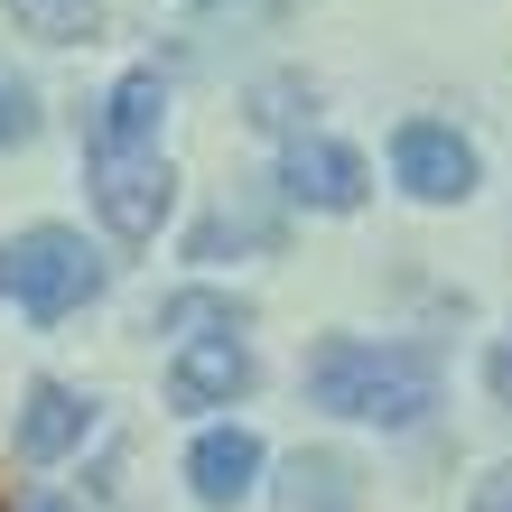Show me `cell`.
Returning a JSON list of instances; mask_svg holds the SVG:
<instances>
[{"label": "cell", "instance_id": "cell-17", "mask_svg": "<svg viewBox=\"0 0 512 512\" xmlns=\"http://www.w3.org/2000/svg\"><path fill=\"white\" fill-rule=\"evenodd\" d=\"M485 382H494V391H503V401H512V336L494 345V364H485Z\"/></svg>", "mask_w": 512, "mask_h": 512}, {"label": "cell", "instance_id": "cell-5", "mask_svg": "<svg viewBox=\"0 0 512 512\" xmlns=\"http://www.w3.org/2000/svg\"><path fill=\"white\" fill-rule=\"evenodd\" d=\"M391 177L419 205H457V196H475V140L457 122H401L391 131Z\"/></svg>", "mask_w": 512, "mask_h": 512}, {"label": "cell", "instance_id": "cell-1", "mask_svg": "<svg viewBox=\"0 0 512 512\" xmlns=\"http://www.w3.org/2000/svg\"><path fill=\"white\" fill-rule=\"evenodd\" d=\"M298 391L326 419H373V429H419L438 410V354L419 345H373V336H326L308 354Z\"/></svg>", "mask_w": 512, "mask_h": 512}, {"label": "cell", "instance_id": "cell-6", "mask_svg": "<svg viewBox=\"0 0 512 512\" xmlns=\"http://www.w3.org/2000/svg\"><path fill=\"white\" fill-rule=\"evenodd\" d=\"M261 382V364H252V345L243 336H187L168 354V410H233L243 391Z\"/></svg>", "mask_w": 512, "mask_h": 512}, {"label": "cell", "instance_id": "cell-3", "mask_svg": "<svg viewBox=\"0 0 512 512\" xmlns=\"http://www.w3.org/2000/svg\"><path fill=\"white\" fill-rule=\"evenodd\" d=\"M84 187H94V215L122 252H149L159 224L177 215V168L159 149H84Z\"/></svg>", "mask_w": 512, "mask_h": 512}, {"label": "cell", "instance_id": "cell-12", "mask_svg": "<svg viewBox=\"0 0 512 512\" xmlns=\"http://www.w3.org/2000/svg\"><path fill=\"white\" fill-rule=\"evenodd\" d=\"M317 112V94H308V75H261L252 84V131H270V140H298V122Z\"/></svg>", "mask_w": 512, "mask_h": 512}, {"label": "cell", "instance_id": "cell-2", "mask_svg": "<svg viewBox=\"0 0 512 512\" xmlns=\"http://www.w3.org/2000/svg\"><path fill=\"white\" fill-rule=\"evenodd\" d=\"M103 280H112V261L84 243L75 224H28V233H10V243H0V298H10L19 317H38V326L94 308Z\"/></svg>", "mask_w": 512, "mask_h": 512}, {"label": "cell", "instance_id": "cell-4", "mask_svg": "<svg viewBox=\"0 0 512 512\" xmlns=\"http://www.w3.org/2000/svg\"><path fill=\"white\" fill-rule=\"evenodd\" d=\"M280 196L308 205V215H354V205L373 196V168L354 140H326V131H298L289 159H280Z\"/></svg>", "mask_w": 512, "mask_h": 512}, {"label": "cell", "instance_id": "cell-10", "mask_svg": "<svg viewBox=\"0 0 512 512\" xmlns=\"http://www.w3.org/2000/svg\"><path fill=\"white\" fill-rule=\"evenodd\" d=\"M159 122H168V75H159V66H131V75L103 94L84 149H159Z\"/></svg>", "mask_w": 512, "mask_h": 512}, {"label": "cell", "instance_id": "cell-14", "mask_svg": "<svg viewBox=\"0 0 512 512\" xmlns=\"http://www.w3.org/2000/svg\"><path fill=\"white\" fill-rule=\"evenodd\" d=\"M38 140V94L28 84H0V149H28Z\"/></svg>", "mask_w": 512, "mask_h": 512}, {"label": "cell", "instance_id": "cell-15", "mask_svg": "<svg viewBox=\"0 0 512 512\" xmlns=\"http://www.w3.org/2000/svg\"><path fill=\"white\" fill-rule=\"evenodd\" d=\"M466 512H512V466H494V475H485V485H475V494H466Z\"/></svg>", "mask_w": 512, "mask_h": 512}, {"label": "cell", "instance_id": "cell-13", "mask_svg": "<svg viewBox=\"0 0 512 512\" xmlns=\"http://www.w3.org/2000/svg\"><path fill=\"white\" fill-rule=\"evenodd\" d=\"M10 19L28 28V38H84V28H94V0H10Z\"/></svg>", "mask_w": 512, "mask_h": 512}, {"label": "cell", "instance_id": "cell-9", "mask_svg": "<svg viewBox=\"0 0 512 512\" xmlns=\"http://www.w3.org/2000/svg\"><path fill=\"white\" fill-rule=\"evenodd\" d=\"M270 512H364V466L345 447H298L270 485Z\"/></svg>", "mask_w": 512, "mask_h": 512}, {"label": "cell", "instance_id": "cell-7", "mask_svg": "<svg viewBox=\"0 0 512 512\" xmlns=\"http://www.w3.org/2000/svg\"><path fill=\"white\" fill-rule=\"evenodd\" d=\"M84 438H94V401H84L75 382L38 373V382L19 391V457H28V466H66Z\"/></svg>", "mask_w": 512, "mask_h": 512}, {"label": "cell", "instance_id": "cell-11", "mask_svg": "<svg viewBox=\"0 0 512 512\" xmlns=\"http://www.w3.org/2000/svg\"><path fill=\"white\" fill-rule=\"evenodd\" d=\"M149 326L177 336V345H187V336H243L252 308H243V298H224V289H177V298H159V317H149Z\"/></svg>", "mask_w": 512, "mask_h": 512}, {"label": "cell", "instance_id": "cell-8", "mask_svg": "<svg viewBox=\"0 0 512 512\" xmlns=\"http://www.w3.org/2000/svg\"><path fill=\"white\" fill-rule=\"evenodd\" d=\"M261 438L252 429H205L196 447H187V494L205 503V512H233V503H252L261 494Z\"/></svg>", "mask_w": 512, "mask_h": 512}, {"label": "cell", "instance_id": "cell-16", "mask_svg": "<svg viewBox=\"0 0 512 512\" xmlns=\"http://www.w3.org/2000/svg\"><path fill=\"white\" fill-rule=\"evenodd\" d=\"M10 512H84V503H75V494H56V485H38V494H19Z\"/></svg>", "mask_w": 512, "mask_h": 512}]
</instances>
